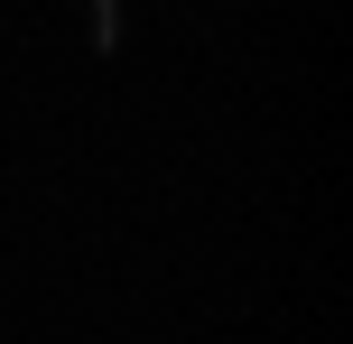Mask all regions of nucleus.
<instances>
[{
    "mask_svg": "<svg viewBox=\"0 0 353 344\" xmlns=\"http://www.w3.org/2000/svg\"><path fill=\"white\" fill-rule=\"evenodd\" d=\"M84 47H93V56H112V47H121V0H93V28H84Z\"/></svg>",
    "mask_w": 353,
    "mask_h": 344,
    "instance_id": "obj_1",
    "label": "nucleus"
}]
</instances>
